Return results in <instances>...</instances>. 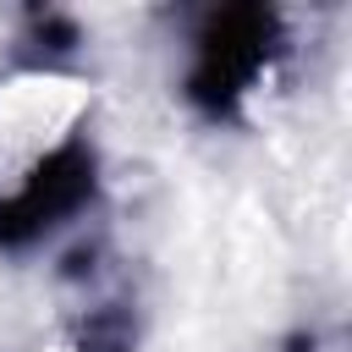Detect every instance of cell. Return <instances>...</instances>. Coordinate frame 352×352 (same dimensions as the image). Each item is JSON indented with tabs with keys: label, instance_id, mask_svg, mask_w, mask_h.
<instances>
[{
	"label": "cell",
	"instance_id": "obj_1",
	"mask_svg": "<svg viewBox=\"0 0 352 352\" xmlns=\"http://www.w3.org/2000/svg\"><path fill=\"white\" fill-rule=\"evenodd\" d=\"M275 50H280V38H275L270 11H214L192 38L187 94L209 116H226L242 94H253V82L270 72Z\"/></svg>",
	"mask_w": 352,
	"mask_h": 352
}]
</instances>
